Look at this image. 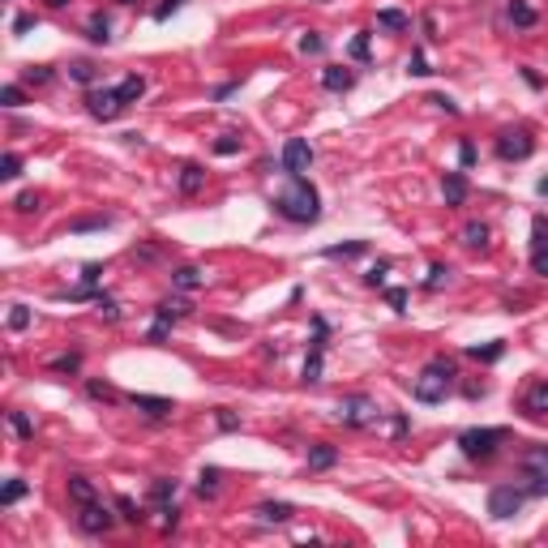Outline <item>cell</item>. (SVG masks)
Wrapping results in <instances>:
<instances>
[{
    "label": "cell",
    "instance_id": "603a6c76",
    "mask_svg": "<svg viewBox=\"0 0 548 548\" xmlns=\"http://www.w3.org/2000/svg\"><path fill=\"white\" fill-rule=\"evenodd\" d=\"M202 180H206V171L197 167V163H185V167H180V193H185V197H193L197 189H202Z\"/></svg>",
    "mask_w": 548,
    "mask_h": 548
},
{
    "label": "cell",
    "instance_id": "cb8c5ba5",
    "mask_svg": "<svg viewBox=\"0 0 548 548\" xmlns=\"http://www.w3.org/2000/svg\"><path fill=\"white\" fill-rule=\"evenodd\" d=\"M522 471H527V480L540 476V471H548V445H536V450L522 454Z\"/></svg>",
    "mask_w": 548,
    "mask_h": 548
},
{
    "label": "cell",
    "instance_id": "003e7915",
    "mask_svg": "<svg viewBox=\"0 0 548 548\" xmlns=\"http://www.w3.org/2000/svg\"><path fill=\"white\" fill-rule=\"evenodd\" d=\"M120 5H137V0H120Z\"/></svg>",
    "mask_w": 548,
    "mask_h": 548
},
{
    "label": "cell",
    "instance_id": "60d3db41",
    "mask_svg": "<svg viewBox=\"0 0 548 548\" xmlns=\"http://www.w3.org/2000/svg\"><path fill=\"white\" fill-rule=\"evenodd\" d=\"M531 270L540 274V279H548V244H540V248H531Z\"/></svg>",
    "mask_w": 548,
    "mask_h": 548
},
{
    "label": "cell",
    "instance_id": "ffe728a7",
    "mask_svg": "<svg viewBox=\"0 0 548 548\" xmlns=\"http://www.w3.org/2000/svg\"><path fill=\"white\" fill-rule=\"evenodd\" d=\"M171 283H176L180 291H197L206 283V274H202V266H180L176 274H171Z\"/></svg>",
    "mask_w": 548,
    "mask_h": 548
},
{
    "label": "cell",
    "instance_id": "7c38bea8",
    "mask_svg": "<svg viewBox=\"0 0 548 548\" xmlns=\"http://www.w3.org/2000/svg\"><path fill=\"white\" fill-rule=\"evenodd\" d=\"M129 403H133L137 411H146V416H155V420H163V416L176 411V407H171V398H159V394H133Z\"/></svg>",
    "mask_w": 548,
    "mask_h": 548
},
{
    "label": "cell",
    "instance_id": "ac0fdd59",
    "mask_svg": "<svg viewBox=\"0 0 548 548\" xmlns=\"http://www.w3.org/2000/svg\"><path fill=\"white\" fill-rule=\"evenodd\" d=\"M291 514H296L291 502H262V506H257V518H262V522H287Z\"/></svg>",
    "mask_w": 548,
    "mask_h": 548
},
{
    "label": "cell",
    "instance_id": "4dcf8cb0",
    "mask_svg": "<svg viewBox=\"0 0 548 548\" xmlns=\"http://www.w3.org/2000/svg\"><path fill=\"white\" fill-rule=\"evenodd\" d=\"M69 78H73V82H82V86H90V82L99 78V69H94L90 60H73V65H69Z\"/></svg>",
    "mask_w": 548,
    "mask_h": 548
},
{
    "label": "cell",
    "instance_id": "1f68e13d",
    "mask_svg": "<svg viewBox=\"0 0 548 548\" xmlns=\"http://www.w3.org/2000/svg\"><path fill=\"white\" fill-rule=\"evenodd\" d=\"M155 313H159V317H167V321H176V317H189V313H193V305H189V300H163Z\"/></svg>",
    "mask_w": 548,
    "mask_h": 548
},
{
    "label": "cell",
    "instance_id": "30bf717a",
    "mask_svg": "<svg viewBox=\"0 0 548 548\" xmlns=\"http://www.w3.org/2000/svg\"><path fill=\"white\" fill-rule=\"evenodd\" d=\"M82 514H78V527L86 531V536H108L112 531V522H116V514L112 510H103L99 502H90V506H78Z\"/></svg>",
    "mask_w": 548,
    "mask_h": 548
},
{
    "label": "cell",
    "instance_id": "484cf974",
    "mask_svg": "<svg viewBox=\"0 0 548 548\" xmlns=\"http://www.w3.org/2000/svg\"><path fill=\"white\" fill-rule=\"evenodd\" d=\"M86 39H90V43H108V39H112V22H108L103 13H94L90 26H86Z\"/></svg>",
    "mask_w": 548,
    "mask_h": 548
},
{
    "label": "cell",
    "instance_id": "f1b7e54d",
    "mask_svg": "<svg viewBox=\"0 0 548 548\" xmlns=\"http://www.w3.org/2000/svg\"><path fill=\"white\" fill-rule=\"evenodd\" d=\"M463 244L467 248H484L488 244V228H484V223H467V228H463Z\"/></svg>",
    "mask_w": 548,
    "mask_h": 548
},
{
    "label": "cell",
    "instance_id": "be15d7a7",
    "mask_svg": "<svg viewBox=\"0 0 548 548\" xmlns=\"http://www.w3.org/2000/svg\"><path fill=\"white\" fill-rule=\"evenodd\" d=\"M522 82H527L531 90H540V86H544V82H540V73H536V69H522Z\"/></svg>",
    "mask_w": 548,
    "mask_h": 548
},
{
    "label": "cell",
    "instance_id": "4316f807",
    "mask_svg": "<svg viewBox=\"0 0 548 548\" xmlns=\"http://www.w3.org/2000/svg\"><path fill=\"white\" fill-rule=\"evenodd\" d=\"M116 514H120L124 522H142V518H146V514H142V506L133 502L129 493H120V497H116Z\"/></svg>",
    "mask_w": 548,
    "mask_h": 548
},
{
    "label": "cell",
    "instance_id": "74e56055",
    "mask_svg": "<svg viewBox=\"0 0 548 548\" xmlns=\"http://www.w3.org/2000/svg\"><path fill=\"white\" fill-rule=\"evenodd\" d=\"M300 52H305V56H321V52H326V39H321L317 31H309V35L300 39Z\"/></svg>",
    "mask_w": 548,
    "mask_h": 548
},
{
    "label": "cell",
    "instance_id": "b9f144b4",
    "mask_svg": "<svg viewBox=\"0 0 548 548\" xmlns=\"http://www.w3.org/2000/svg\"><path fill=\"white\" fill-rule=\"evenodd\" d=\"M407 73H411V78H429V60H425V52H411V60H407Z\"/></svg>",
    "mask_w": 548,
    "mask_h": 548
},
{
    "label": "cell",
    "instance_id": "bcb514c9",
    "mask_svg": "<svg viewBox=\"0 0 548 548\" xmlns=\"http://www.w3.org/2000/svg\"><path fill=\"white\" fill-rule=\"evenodd\" d=\"M9 326H13V330H26V326H31V309H26V305H13Z\"/></svg>",
    "mask_w": 548,
    "mask_h": 548
},
{
    "label": "cell",
    "instance_id": "f546056e",
    "mask_svg": "<svg viewBox=\"0 0 548 548\" xmlns=\"http://www.w3.org/2000/svg\"><path fill=\"white\" fill-rule=\"evenodd\" d=\"M219 480H223V471H219V467H206L202 476H197V493H202V497H214V493H219Z\"/></svg>",
    "mask_w": 548,
    "mask_h": 548
},
{
    "label": "cell",
    "instance_id": "83f0119b",
    "mask_svg": "<svg viewBox=\"0 0 548 548\" xmlns=\"http://www.w3.org/2000/svg\"><path fill=\"white\" fill-rule=\"evenodd\" d=\"M151 502H155V506L176 502V480H155V484H151Z\"/></svg>",
    "mask_w": 548,
    "mask_h": 548
},
{
    "label": "cell",
    "instance_id": "91938a15",
    "mask_svg": "<svg viewBox=\"0 0 548 548\" xmlns=\"http://www.w3.org/2000/svg\"><path fill=\"white\" fill-rule=\"evenodd\" d=\"M459 163H463V167H476V146H471V142L459 146Z\"/></svg>",
    "mask_w": 548,
    "mask_h": 548
},
{
    "label": "cell",
    "instance_id": "680465c9",
    "mask_svg": "<svg viewBox=\"0 0 548 548\" xmlns=\"http://www.w3.org/2000/svg\"><path fill=\"white\" fill-rule=\"evenodd\" d=\"M214 420H219V429H228V433H232V429H240V420H236L228 407H219V416H214Z\"/></svg>",
    "mask_w": 548,
    "mask_h": 548
},
{
    "label": "cell",
    "instance_id": "7dc6e473",
    "mask_svg": "<svg viewBox=\"0 0 548 548\" xmlns=\"http://www.w3.org/2000/svg\"><path fill=\"white\" fill-rule=\"evenodd\" d=\"M167 334H171V321H167V317H159V313H155V326H151V334H146V339H151V343H163V339H167Z\"/></svg>",
    "mask_w": 548,
    "mask_h": 548
},
{
    "label": "cell",
    "instance_id": "f907efd6",
    "mask_svg": "<svg viewBox=\"0 0 548 548\" xmlns=\"http://www.w3.org/2000/svg\"><path fill=\"white\" fill-rule=\"evenodd\" d=\"M214 155H223V159H228V155H240V137H219V142H214Z\"/></svg>",
    "mask_w": 548,
    "mask_h": 548
},
{
    "label": "cell",
    "instance_id": "d4e9b609",
    "mask_svg": "<svg viewBox=\"0 0 548 548\" xmlns=\"http://www.w3.org/2000/svg\"><path fill=\"white\" fill-rule=\"evenodd\" d=\"M377 26H382V31H407L411 17H407L403 9H382V13H377Z\"/></svg>",
    "mask_w": 548,
    "mask_h": 548
},
{
    "label": "cell",
    "instance_id": "e0dca14e",
    "mask_svg": "<svg viewBox=\"0 0 548 548\" xmlns=\"http://www.w3.org/2000/svg\"><path fill=\"white\" fill-rule=\"evenodd\" d=\"M368 253V240H347V244H330V248H321V257H334V262H352Z\"/></svg>",
    "mask_w": 548,
    "mask_h": 548
},
{
    "label": "cell",
    "instance_id": "9c48e42d",
    "mask_svg": "<svg viewBox=\"0 0 548 548\" xmlns=\"http://www.w3.org/2000/svg\"><path fill=\"white\" fill-rule=\"evenodd\" d=\"M86 112L94 116V120H116L120 112H124V99H120V90H90L86 94Z\"/></svg>",
    "mask_w": 548,
    "mask_h": 548
},
{
    "label": "cell",
    "instance_id": "7a4b0ae2",
    "mask_svg": "<svg viewBox=\"0 0 548 548\" xmlns=\"http://www.w3.org/2000/svg\"><path fill=\"white\" fill-rule=\"evenodd\" d=\"M450 386H454V364L445 360V356H433V360L425 364V373L416 377L411 394L420 398V403H441V398L450 394Z\"/></svg>",
    "mask_w": 548,
    "mask_h": 548
},
{
    "label": "cell",
    "instance_id": "8992f818",
    "mask_svg": "<svg viewBox=\"0 0 548 548\" xmlns=\"http://www.w3.org/2000/svg\"><path fill=\"white\" fill-rule=\"evenodd\" d=\"M522 502H527V488H514V484H497L493 493H488V514L493 518H514L518 510H522Z\"/></svg>",
    "mask_w": 548,
    "mask_h": 548
},
{
    "label": "cell",
    "instance_id": "f6af8a7d",
    "mask_svg": "<svg viewBox=\"0 0 548 548\" xmlns=\"http://www.w3.org/2000/svg\"><path fill=\"white\" fill-rule=\"evenodd\" d=\"M386 305H390L394 313H407V291H403V287H390V291H386Z\"/></svg>",
    "mask_w": 548,
    "mask_h": 548
},
{
    "label": "cell",
    "instance_id": "ab89813d",
    "mask_svg": "<svg viewBox=\"0 0 548 548\" xmlns=\"http://www.w3.org/2000/svg\"><path fill=\"white\" fill-rule=\"evenodd\" d=\"M540 244H548V219L544 214L531 219V248H540Z\"/></svg>",
    "mask_w": 548,
    "mask_h": 548
},
{
    "label": "cell",
    "instance_id": "6f0895ef",
    "mask_svg": "<svg viewBox=\"0 0 548 548\" xmlns=\"http://www.w3.org/2000/svg\"><path fill=\"white\" fill-rule=\"evenodd\" d=\"M0 103H5V108H22V90L17 86H5V90H0Z\"/></svg>",
    "mask_w": 548,
    "mask_h": 548
},
{
    "label": "cell",
    "instance_id": "8fae6325",
    "mask_svg": "<svg viewBox=\"0 0 548 548\" xmlns=\"http://www.w3.org/2000/svg\"><path fill=\"white\" fill-rule=\"evenodd\" d=\"M441 197H445V206H463L467 202V176H463V171H445Z\"/></svg>",
    "mask_w": 548,
    "mask_h": 548
},
{
    "label": "cell",
    "instance_id": "d590c367",
    "mask_svg": "<svg viewBox=\"0 0 548 548\" xmlns=\"http://www.w3.org/2000/svg\"><path fill=\"white\" fill-rule=\"evenodd\" d=\"M22 176V155H5V159H0V180H17Z\"/></svg>",
    "mask_w": 548,
    "mask_h": 548
},
{
    "label": "cell",
    "instance_id": "52a82bcc",
    "mask_svg": "<svg viewBox=\"0 0 548 548\" xmlns=\"http://www.w3.org/2000/svg\"><path fill=\"white\" fill-rule=\"evenodd\" d=\"M531 151H536V142H531V133H527V129H510V133L497 137V155H502L506 163H522V159H531Z\"/></svg>",
    "mask_w": 548,
    "mask_h": 548
},
{
    "label": "cell",
    "instance_id": "9f6ffc18",
    "mask_svg": "<svg viewBox=\"0 0 548 548\" xmlns=\"http://www.w3.org/2000/svg\"><path fill=\"white\" fill-rule=\"evenodd\" d=\"M347 52H352L356 60H368V35H356V39H352V47H347Z\"/></svg>",
    "mask_w": 548,
    "mask_h": 548
},
{
    "label": "cell",
    "instance_id": "4fadbf2b",
    "mask_svg": "<svg viewBox=\"0 0 548 548\" xmlns=\"http://www.w3.org/2000/svg\"><path fill=\"white\" fill-rule=\"evenodd\" d=\"M321 86L334 90V94H343V90H352V86H356V73H352V69H343V65H330L326 73H321Z\"/></svg>",
    "mask_w": 548,
    "mask_h": 548
},
{
    "label": "cell",
    "instance_id": "e7e4bbea",
    "mask_svg": "<svg viewBox=\"0 0 548 548\" xmlns=\"http://www.w3.org/2000/svg\"><path fill=\"white\" fill-rule=\"evenodd\" d=\"M43 5H47V9H65V5H69V0H43Z\"/></svg>",
    "mask_w": 548,
    "mask_h": 548
},
{
    "label": "cell",
    "instance_id": "f35d334b",
    "mask_svg": "<svg viewBox=\"0 0 548 548\" xmlns=\"http://www.w3.org/2000/svg\"><path fill=\"white\" fill-rule=\"evenodd\" d=\"M26 82L31 86H47V82H52V65H31L26 69Z\"/></svg>",
    "mask_w": 548,
    "mask_h": 548
},
{
    "label": "cell",
    "instance_id": "d6986e66",
    "mask_svg": "<svg viewBox=\"0 0 548 548\" xmlns=\"http://www.w3.org/2000/svg\"><path fill=\"white\" fill-rule=\"evenodd\" d=\"M510 22H514L518 31H531L536 22H540V13L527 5V0H510Z\"/></svg>",
    "mask_w": 548,
    "mask_h": 548
},
{
    "label": "cell",
    "instance_id": "9a60e30c",
    "mask_svg": "<svg viewBox=\"0 0 548 548\" xmlns=\"http://www.w3.org/2000/svg\"><path fill=\"white\" fill-rule=\"evenodd\" d=\"M334 463H339V450H334V445H326V441L309 445V471H330Z\"/></svg>",
    "mask_w": 548,
    "mask_h": 548
},
{
    "label": "cell",
    "instance_id": "94428289",
    "mask_svg": "<svg viewBox=\"0 0 548 548\" xmlns=\"http://www.w3.org/2000/svg\"><path fill=\"white\" fill-rule=\"evenodd\" d=\"M433 103H437L441 112H450V116H459V103H454V99H450V94H433Z\"/></svg>",
    "mask_w": 548,
    "mask_h": 548
},
{
    "label": "cell",
    "instance_id": "e575fe53",
    "mask_svg": "<svg viewBox=\"0 0 548 548\" xmlns=\"http://www.w3.org/2000/svg\"><path fill=\"white\" fill-rule=\"evenodd\" d=\"M47 368H52V373H78V368H82V356H78V352H65V356H56Z\"/></svg>",
    "mask_w": 548,
    "mask_h": 548
},
{
    "label": "cell",
    "instance_id": "681fc988",
    "mask_svg": "<svg viewBox=\"0 0 548 548\" xmlns=\"http://www.w3.org/2000/svg\"><path fill=\"white\" fill-rule=\"evenodd\" d=\"M99 279H103V266H99V262H86V266H82V287H94Z\"/></svg>",
    "mask_w": 548,
    "mask_h": 548
},
{
    "label": "cell",
    "instance_id": "7bdbcfd3",
    "mask_svg": "<svg viewBox=\"0 0 548 548\" xmlns=\"http://www.w3.org/2000/svg\"><path fill=\"white\" fill-rule=\"evenodd\" d=\"M441 283H450V266H441V262H437V266L429 270V279H425V287H433V291H437Z\"/></svg>",
    "mask_w": 548,
    "mask_h": 548
},
{
    "label": "cell",
    "instance_id": "03108f58",
    "mask_svg": "<svg viewBox=\"0 0 548 548\" xmlns=\"http://www.w3.org/2000/svg\"><path fill=\"white\" fill-rule=\"evenodd\" d=\"M536 189H540V197H548V176H544V180H540Z\"/></svg>",
    "mask_w": 548,
    "mask_h": 548
},
{
    "label": "cell",
    "instance_id": "8d00e7d4",
    "mask_svg": "<svg viewBox=\"0 0 548 548\" xmlns=\"http://www.w3.org/2000/svg\"><path fill=\"white\" fill-rule=\"evenodd\" d=\"M9 425H13V433H17L22 441H31V437H35V425H31V420L22 416V411H9Z\"/></svg>",
    "mask_w": 548,
    "mask_h": 548
},
{
    "label": "cell",
    "instance_id": "5bb4252c",
    "mask_svg": "<svg viewBox=\"0 0 548 548\" xmlns=\"http://www.w3.org/2000/svg\"><path fill=\"white\" fill-rule=\"evenodd\" d=\"M69 502H73V506H90V502H99L94 480H86V476H69Z\"/></svg>",
    "mask_w": 548,
    "mask_h": 548
},
{
    "label": "cell",
    "instance_id": "c3c4849f",
    "mask_svg": "<svg viewBox=\"0 0 548 548\" xmlns=\"http://www.w3.org/2000/svg\"><path fill=\"white\" fill-rule=\"evenodd\" d=\"M386 274H390V266H386V262H377V266H373V270L364 274V283H368V287H386Z\"/></svg>",
    "mask_w": 548,
    "mask_h": 548
},
{
    "label": "cell",
    "instance_id": "ba28073f",
    "mask_svg": "<svg viewBox=\"0 0 548 548\" xmlns=\"http://www.w3.org/2000/svg\"><path fill=\"white\" fill-rule=\"evenodd\" d=\"M283 171H287V176H305V171L313 167V146L305 142V137H287L283 142Z\"/></svg>",
    "mask_w": 548,
    "mask_h": 548
},
{
    "label": "cell",
    "instance_id": "ee69618b",
    "mask_svg": "<svg viewBox=\"0 0 548 548\" xmlns=\"http://www.w3.org/2000/svg\"><path fill=\"white\" fill-rule=\"evenodd\" d=\"M86 390H90V398H103V403H116V398H120V394H116L108 382H90Z\"/></svg>",
    "mask_w": 548,
    "mask_h": 548
},
{
    "label": "cell",
    "instance_id": "11a10c76",
    "mask_svg": "<svg viewBox=\"0 0 548 548\" xmlns=\"http://www.w3.org/2000/svg\"><path fill=\"white\" fill-rule=\"evenodd\" d=\"M94 305H99V313H103L108 321H116V317H120V309H116V300H112V296H108V291H103V296H99V300H94Z\"/></svg>",
    "mask_w": 548,
    "mask_h": 548
},
{
    "label": "cell",
    "instance_id": "d6a6232c",
    "mask_svg": "<svg viewBox=\"0 0 548 548\" xmlns=\"http://www.w3.org/2000/svg\"><path fill=\"white\" fill-rule=\"evenodd\" d=\"M103 228H112V214H99V219H78V223H73V228L69 232H103Z\"/></svg>",
    "mask_w": 548,
    "mask_h": 548
},
{
    "label": "cell",
    "instance_id": "7402d4cb",
    "mask_svg": "<svg viewBox=\"0 0 548 548\" xmlns=\"http://www.w3.org/2000/svg\"><path fill=\"white\" fill-rule=\"evenodd\" d=\"M116 90H120V99H124V108H129V103H137V99L146 94V78H142V73H129V78H124Z\"/></svg>",
    "mask_w": 548,
    "mask_h": 548
},
{
    "label": "cell",
    "instance_id": "2e32d148",
    "mask_svg": "<svg viewBox=\"0 0 548 548\" xmlns=\"http://www.w3.org/2000/svg\"><path fill=\"white\" fill-rule=\"evenodd\" d=\"M522 411L527 416H548V382L531 386L527 394H522Z\"/></svg>",
    "mask_w": 548,
    "mask_h": 548
},
{
    "label": "cell",
    "instance_id": "3957f363",
    "mask_svg": "<svg viewBox=\"0 0 548 548\" xmlns=\"http://www.w3.org/2000/svg\"><path fill=\"white\" fill-rule=\"evenodd\" d=\"M334 420H339V425H347V429H368V425H377V420H382V411H377L373 398L352 394V398H343V403H339Z\"/></svg>",
    "mask_w": 548,
    "mask_h": 548
},
{
    "label": "cell",
    "instance_id": "836d02e7",
    "mask_svg": "<svg viewBox=\"0 0 548 548\" xmlns=\"http://www.w3.org/2000/svg\"><path fill=\"white\" fill-rule=\"evenodd\" d=\"M26 497V480H9L5 488H0V506H13V502H22Z\"/></svg>",
    "mask_w": 548,
    "mask_h": 548
},
{
    "label": "cell",
    "instance_id": "6da1fadb",
    "mask_svg": "<svg viewBox=\"0 0 548 548\" xmlns=\"http://www.w3.org/2000/svg\"><path fill=\"white\" fill-rule=\"evenodd\" d=\"M274 210H279L287 223H317L321 219V197L305 176H287L283 193L274 197Z\"/></svg>",
    "mask_w": 548,
    "mask_h": 548
},
{
    "label": "cell",
    "instance_id": "f5cc1de1",
    "mask_svg": "<svg viewBox=\"0 0 548 548\" xmlns=\"http://www.w3.org/2000/svg\"><path fill=\"white\" fill-rule=\"evenodd\" d=\"M180 9H185V0H163V5L155 9V22H167L171 13H180Z\"/></svg>",
    "mask_w": 548,
    "mask_h": 548
},
{
    "label": "cell",
    "instance_id": "db71d44e",
    "mask_svg": "<svg viewBox=\"0 0 548 548\" xmlns=\"http://www.w3.org/2000/svg\"><path fill=\"white\" fill-rule=\"evenodd\" d=\"M527 497H548V471L531 476V484H527Z\"/></svg>",
    "mask_w": 548,
    "mask_h": 548
},
{
    "label": "cell",
    "instance_id": "44dd1931",
    "mask_svg": "<svg viewBox=\"0 0 548 548\" xmlns=\"http://www.w3.org/2000/svg\"><path fill=\"white\" fill-rule=\"evenodd\" d=\"M467 356H471V360H480V364H493V360H502V356H506V343H502V339H493V343H484V347L476 343V347H467Z\"/></svg>",
    "mask_w": 548,
    "mask_h": 548
},
{
    "label": "cell",
    "instance_id": "816d5d0a",
    "mask_svg": "<svg viewBox=\"0 0 548 548\" xmlns=\"http://www.w3.org/2000/svg\"><path fill=\"white\" fill-rule=\"evenodd\" d=\"M13 206H17V214H35L39 210V193H22Z\"/></svg>",
    "mask_w": 548,
    "mask_h": 548
},
{
    "label": "cell",
    "instance_id": "5b68a950",
    "mask_svg": "<svg viewBox=\"0 0 548 548\" xmlns=\"http://www.w3.org/2000/svg\"><path fill=\"white\" fill-rule=\"evenodd\" d=\"M326 317H313V347H309V360H305V386H317L321 382V364H326Z\"/></svg>",
    "mask_w": 548,
    "mask_h": 548
},
{
    "label": "cell",
    "instance_id": "6125c7cd",
    "mask_svg": "<svg viewBox=\"0 0 548 548\" xmlns=\"http://www.w3.org/2000/svg\"><path fill=\"white\" fill-rule=\"evenodd\" d=\"M31 26H35V17H31V13H22V17H13V35H26Z\"/></svg>",
    "mask_w": 548,
    "mask_h": 548
},
{
    "label": "cell",
    "instance_id": "277c9868",
    "mask_svg": "<svg viewBox=\"0 0 548 548\" xmlns=\"http://www.w3.org/2000/svg\"><path fill=\"white\" fill-rule=\"evenodd\" d=\"M502 441H506V429H467L459 433V450L467 459H493Z\"/></svg>",
    "mask_w": 548,
    "mask_h": 548
}]
</instances>
